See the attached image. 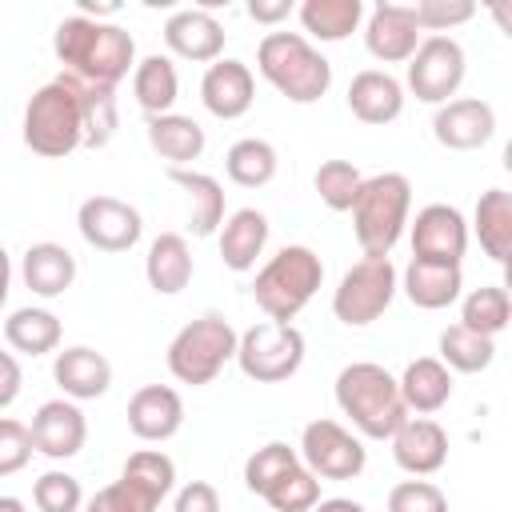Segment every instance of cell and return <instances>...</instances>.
I'll use <instances>...</instances> for the list:
<instances>
[{
  "label": "cell",
  "instance_id": "obj_32",
  "mask_svg": "<svg viewBox=\"0 0 512 512\" xmlns=\"http://www.w3.org/2000/svg\"><path fill=\"white\" fill-rule=\"evenodd\" d=\"M296 16L312 40L340 44L364 24V0H304Z\"/></svg>",
  "mask_w": 512,
  "mask_h": 512
},
{
  "label": "cell",
  "instance_id": "obj_34",
  "mask_svg": "<svg viewBox=\"0 0 512 512\" xmlns=\"http://www.w3.org/2000/svg\"><path fill=\"white\" fill-rule=\"evenodd\" d=\"M72 80H76V76H72ZM76 96H80V128H84V148H104V144L116 136V128H120V104H116V88L76 80Z\"/></svg>",
  "mask_w": 512,
  "mask_h": 512
},
{
  "label": "cell",
  "instance_id": "obj_26",
  "mask_svg": "<svg viewBox=\"0 0 512 512\" xmlns=\"http://www.w3.org/2000/svg\"><path fill=\"white\" fill-rule=\"evenodd\" d=\"M268 244V216L260 208H236L220 224V260L232 272H252Z\"/></svg>",
  "mask_w": 512,
  "mask_h": 512
},
{
  "label": "cell",
  "instance_id": "obj_52",
  "mask_svg": "<svg viewBox=\"0 0 512 512\" xmlns=\"http://www.w3.org/2000/svg\"><path fill=\"white\" fill-rule=\"evenodd\" d=\"M8 292H12V260H8V252L0 244V308L8 304Z\"/></svg>",
  "mask_w": 512,
  "mask_h": 512
},
{
  "label": "cell",
  "instance_id": "obj_14",
  "mask_svg": "<svg viewBox=\"0 0 512 512\" xmlns=\"http://www.w3.org/2000/svg\"><path fill=\"white\" fill-rule=\"evenodd\" d=\"M432 136L448 152H472L484 148L496 136V108L480 96H452L432 116Z\"/></svg>",
  "mask_w": 512,
  "mask_h": 512
},
{
  "label": "cell",
  "instance_id": "obj_27",
  "mask_svg": "<svg viewBox=\"0 0 512 512\" xmlns=\"http://www.w3.org/2000/svg\"><path fill=\"white\" fill-rule=\"evenodd\" d=\"M20 276H24V284H28L36 296L56 300V296H64V292L72 288V280H76V256H72L64 244H56V240L28 244L24 260H20Z\"/></svg>",
  "mask_w": 512,
  "mask_h": 512
},
{
  "label": "cell",
  "instance_id": "obj_12",
  "mask_svg": "<svg viewBox=\"0 0 512 512\" xmlns=\"http://www.w3.org/2000/svg\"><path fill=\"white\" fill-rule=\"evenodd\" d=\"M76 228L96 252H128V248H136L144 220L120 196H88L76 208Z\"/></svg>",
  "mask_w": 512,
  "mask_h": 512
},
{
  "label": "cell",
  "instance_id": "obj_13",
  "mask_svg": "<svg viewBox=\"0 0 512 512\" xmlns=\"http://www.w3.org/2000/svg\"><path fill=\"white\" fill-rule=\"evenodd\" d=\"M412 224V260L460 264L468 252V220L456 204H424Z\"/></svg>",
  "mask_w": 512,
  "mask_h": 512
},
{
  "label": "cell",
  "instance_id": "obj_4",
  "mask_svg": "<svg viewBox=\"0 0 512 512\" xmlns=\"http://www.w3.org/2000/svg\"><path fill=\"white\" fill-rule=\"evenodd\" d=\"M352 232L364 256H392L408 228L412 212V180L404 172H376L364 176L356 200H352Z\"/></svg>",
  "mask_w": 512,
  "mask_h": 512
},
{
  "label": "cell",
  "instance_id": "obj_30",
  "mask_svg": "<svg viewBox=\"0 0 512 512\" xmlns=\"http://www.w3.org/2000/svg\"><path fill=\"white\" fill-rule=\"evenodd\" d=\"M132 100L140 104L144 116L172 112V104L180 100V76H176L172 56L152 52V56L136 60V68H132Z\"/></svg>",
  "mask_w": 512,
  "mask_h": 512
},
{
  "label": "cell",
  "instance_id": "obj_41",
  "mask_svg": "<svg viewBox=\"0 0 512 512\" xmlns=\"http://www.w3.org/2000/svg\"><path fill=\"white\" fill-rule=\"evenodd\" d=\"M264 500L272 512H312L320 504V480L304 464H296L264 492Z\"/></svg>",
  "mask_w": 512,
  "mask_h": 512
},
{
  "label": "cell",
  "instance_id": "obj_47",
  "mask_svg": "<svg viewBox=\"0 0 512 512\" xmlns=\"http://www.w3.org/2000/svg\"><path fill=\"white\" fill-rule=\"evenodd\" d=\"M176 512H220V492L208 484V480H188L176 500H172Z\"/></svg>",
  "mask_w": 512,
  "mask_h": 512
},
{
  "label": "cell",
  "instance_id": "obj_10",
  "mask_svg": "<svg viewBox=\"0 0 512 512\" xmlns=\"http://www.w3.org/2000/svg\"><path fill=\"white\" fill-rule=\"evenodd\" d=\"M300 464L316 480H356L368 464V448L340 420H312L300 432Z\"/></svg>",
  "mask_w": 512,
  "mask_h": 512
},
{
  "label": "cell",
  "instance_id": "obj_8",
  "mask_svg": "<svg viewBox=\"0 0 512 512\" xmlns=\"http://www.w3.org/2000/svg\"><path fill=\"white\" fill-rule=\"evenodd\" d=\"M396 288H400V272L392 256H360L332 292V316L348 328H368L388 312Z\"/></svg>",
  "mask_w": 512,
  "mask_h": 512
},
{
  "label": "cell",
  "instance_id": "obj_46",
  "mask_svg": "<svg viewBox=\"0 0 512 512\" xmlns=\"http://www.w3.org/2000/svg\"><path fill=\"white\" fill-rule=\"evenodd\" d=\"M32 460V432L28 424L0 416V476H16Z\"/></svg>",
  "mask_w": 512,
  "mask_h": 512
},
{
  "label": "cell",
  "instance_id": "obj_50",
  "mask_svg": "<svg viewBox=\"0 0 512 512\" xmlns=\"http://www.w3.org/2000/svg\"><path fill=\"white\" fill-rule=\"evenodd\" d=\"M312 512H368L360 500H348V496H328V500H320Z\"/></svg>",
  "mask_w": 512,
  "mask_h": 512
},
{
  "label": "cell",
  "instance_id": "obj_51",
  "mask_svg": "<svg viewBox=\"0 0 512 512\" xmlns=\"http://www.w3.org/2000/svg\"><path fill=\"white\" fill-rule=\"evenodd\" d=\"M80 16H88V20H112L116 12H120V4H96V0H80V8H76Z\"/></svg>",
  "mask_w": 512,
  "mask_h": 512
},
{
  "label": "cell",
  "instance_id": "obj_15",
  "mask_svg": "<svg viewBox=\"0 0 512 512\" xmlns=\"http://www.w3.org/2000/svg\"><path fill=\"white\" fill-rule=\"evenodd\" d=\"M28 432H32V452H40L48 460H72L88 440V420L76 400L60 396V400H44L36 408Z\"/></svg>",
  "mask_w": 512,
  "mask_h": 512
},
{
  "label": "cell",
  "instance_id": "obj_3",
  "mask_svg": "<svg viewBox=\"0 0 512 512\" xmlns=\"http://www.w3.org/2000/svg\"><path fill=\"white\" fill-rule=\"evenodd\" d=\"M256 68L292 104H316L332 88V64L304 32H264L256 44Z\"/></svg>",
  "mask_w": 512,
  "mask_h": 512
},
{
  "label": "cell",
  "instance_id": "obj_17",
  "mask_svg": "<svg viewBox=\"0 0 512 512\" xmlns=\"http://www.w3.org/2000/svg\"><path fill=\"white\" fill-rule=\"evenodd\" d=\"M392 460L408 476H432L448 464V432L432 416H408L392 432Z\"/></svg>",
  "mask_w": 512,
  "mask_h": 512
},
{
  "label": "cell",
  "instance_id": "obj_37",
  "mask_svg": "<svg viewBox=\"0 0 512 512\" xmlns=\"http://www.w3.org/2000/svg\"><path fill=\"white\" fill-rule=\"evenodd\" d=\"M448 372H484L492 360H496V340L480 336V332H468L464 324H448L440 332V356H436Z\"/></svg>",
  "mask_w": 512,
  "mask_h": 512
},
{
  "label": "cell",
  "instance_id": "obj_18",
  "mask_svg": "<svg viewBox=\"0 0 512 512\" xmlns=\"http://www.w3.org/2000/svg\"><path fill=\"white\" fill-rule=\"evenodd\" d=\"M424 32L416 28L408 4H376L364 20V48L380 64H408Z\"/></svg>",
  "mask_w": 512,
  "mask_h": 512
},
{
  "label": "cell",
  "instance_id": "obj_6",
  "mask_svg": "<svg viewBox=\"0 0 512 512\" xmlns=\"http://www.w3.org/2000/svg\"><path fill=\"white\" fill-rule=\"evenodd\" d=\"M24 144L44 156V160H64L76 148H84V128H80V96L76 80L60 72L56 80L40 84L28 104H24V124H20Z\"/></svg>",
  "mask_w": 512,
  "mask_h": 512
},
{
  "label": "cell",
  "instance_id": "obj_11",
  "mask_svg": "<svg viewBox=\"0 0 512 512\" xmlns=\"http://www.w3.org/2000/svg\"><path fill=\"white\" fill-rule=\"evenodd\" d=\"M468 72V56L452 36H424L408 60V92L424 104H448Z\"/></svg>",
  "mask_w": 512,
  "mask_h": 512
},
{
  "label": "cell",
  "instance_id": "obj_7",
  "mask_svg": "<svg viewBox=\"0 0 512 512\" xmlns=\"http://www.w3.org/2000/svg\"><path fill=\"white\" fill-rule=\"evenodd\" d=\"M236 340L240 332L220 316V312H204L192 324H184L172 344H168V372L180 384L204 388L212 384L228 360H236Z\"/></svg>",
  "mask_w": 512,
  "mask_h": 512
},
{
  "label": "cell",
  "instance_id": "obj_38",
  "mask_svg": "<svg viewBox=\"0 0 512 512\" xmlns=\"http://www.w3.org/2000/svg\"><path fill=\"white\" fill-rule=\"evenodd\" d=\"M300 464V452L296 448H288L284 440H268L264 448H256L248 460H244V488L252 492V496H264L288 468H296Z\"/></svg>",
  "mask_w": 512,
  "mask_h": 512
},
{
  "label": "cell",
  "instance_id": "obj_36",
  "mask_svg": "<svg viewBox=\"0 0 512 512\" xmlns=\"http://www.w3.org/2000/svg\"><path fill=\"white\" fill-rule=\"evenodd\" d=\"M512 320V300L500 284H484V288H472L464 300H460V324L468 332H480L488 340H496Z\"/></svg>",
  "mask_w": 512,
  "mask_h": 512
},
{
  "label": "cell",
  "instance_id": "obj_29",
  "mask_svg": "<svg viewBox=\"0 0 512 512\" xmlns=\"http://www.w3.org/2000/svg\"><path fill=\"white\" fill-rule=\"evenodd\" d=\"M168 180L188 196V228L192 236H212L224 224V184L196 168H168Z\"/></svg>",
  "mask_w": 512,
  "mask_h": 512
},
{
  "label": "cell",
  "instance_id": "obj_21",
  "mask_svg": "<svg viewBox=\"0 0 512 512\" xmlns=\"http://www.w3.org/2000/svg\"><path fill=\"white\" fill-rule=\"evenodd\" d=\"M52 380L68 400H96L112 388V360L88 344H72L64 352H56Z\"/></svg>",
  "mask_w": 512,
  "mask_h": 512
},
{
  "label": "cell",
  "instance_id": "obj_1",
  "mask_svg": "<svg viewBox=\"0 0 512 512\" xmlns=\"http://www.w3.org/2000/svg\"><path fill=\"white\" fill-rule=\"evenodd\" d=\"M52 52L64 64L68 76L84 84L116 88L136 68V40L128 28L112 20H88V16H64L52 32Z\"/></svg>",
  "mask_w": 512,
  "mask_h": 512
},
{
  "label": "cell",
  "instance_id": "obj_35",
  "mask_svg": "<svg viewBox=\"0 0 512 512\" xmlns=\"http://www.w3.org/2000/svg\"><path fill=\"white\" fill-rule=\"evenodd\" d=\"M276 168H280V156L260 136H244V140H236L224 152V172L240 188H264V184H272L276 180Z\"/></svg>",
  "mask_w": 512,
  "mask_h": 512
},
{
  "label": "cell",
  "instance_id": "obj_25",
  "mask_svg": "<svg viewBox=\"0 0 512 512\" xmlns=\"http://www.w3.org/2000/svg\"><path fill=\"white\" fill-rule=\"evenodd\" d=\"M144 132H148V144L160 160H168V168H188L192 160L204 156V128L192 120V116H180V112H164V116H148L144 120Z\"/></svg>",
  "mask_w": 512,
  "mask_h": 512
},
{
  "label": "cell",
  "instance_id": "obj_28",
  "mask_svg": "<svg viewBox=\"0 0 512 512\" xmlns=\"http://www.w3.org/2000/svg\"><path fill=\"white\" fill-rule=\"evenodd\" d=\"M192 248L180 232H160L152 244H148V256H144V276H148V288L156 296H176L188 288L192 280Z\"/></svg>",
  "mask_w": 512,
  "mask_h": 512
},
{
  "label": "cell",
  "instance_id": "obj_48",
  "mask_svg": "<svg viewBox=\"0 0 512 512\" xmlns=\"http://www.w3.org/2000/svg\"><path fill=\"white\" fill-rule=\"evenodd\" d=\"M24 388V372H20V360L12 352H0V412L20 396Z\"/></svg>",
  "mask_w": 512,
  "mask_h": 512
},
{
  "label": "cell",
  "instance_id": "obj_44",
  "mask_svg": "<svg viewBox=\"0 0 512 512\" xmlns=\"http://www.w3.org/2000/svg\"><path fill=\"white\" fill-rule=\"evenodd\" d=\"M156 508H160V500L148 496L140 484H132L124 476L104 484L96 496L84 500V512H156Z\"/></svg>",
  "mask_w": 512,
  "mask_h": 512
},
{
  "label": "cell",
  "instance_id": "obj_39",
  "mask_svg": "<svg viewBox=\"0 0 512 512\" xmlns=\"http://www.w3.org/2000/svg\"><path fill=\"white\" fill-rule=\"evenodd\" d=\"M360 184H364V176H360V168L352 160H324L316 168V176H312L316 196L332 212H348L352 200H356V192H360Z\"/></svg>",
  "mask_w": 512,
  "mask_h": 512
},
{
  "label": "cell",
  "instance_id": "obj_31",
  "mask_svg": "<svg viewBox=\"0 0 512 512\" xmlns=\"http://www.w3.org/2000/svg\"><path fill=\"white\" fill-rule=\"evenodd\" d=\"M472 232L488 260L508 264V256H512V196L504 188L480 192L476 212H472Z\"/></svg>",
  "mask_w": 512,
  "mask_h": 512
},
{
  "label": "cell",
  "instance_id": "obj_45",
  "mask_svg": "<svg viewBox=\"0 0 512 512\" xmlns=\"http://www.w3.org/2000/svg\"><path fill=\"white\" fill-rule=\"evenodd\" d=\"M388 512H448V496L432 480H400L388 492Z\"/></svg>",
  "mask_w": 512,
  "mask_h": 512
},
{
  "label": "cell",
  "instance_id": "obj_5",
  "mask_svg": "<svg viewBox=\"0 0 512 512\" xmlns=\"http://www.w3.org/2000/svg\"><path fill=\"white\" fill-rule=\"evenodd\" d=\"M324 284V260L308 244H284L252 280L256 308L272 324H292Z\"/></svg>",
  "mask_w": 512,
  "mask_h": 512
},
{
  "label": "cell",
  "instance_id": "obj_9",
  "mask_svg": "<svg viewBox=\"0 0 512 512\" xmlns=\"http://www.w3.org/2000/svg\"><path fill=\"white\" fill-rule=\"evenodd\" d=\"M304 332L296 324H252L248 332H240L236 340V364L248 380L256 384H284L300 372L304 364Z\"/></svg>",
  "mask_w": 512,
  "mask_h": 512
},
{
  "label": "cell",
  "instance_id": "obj_2",
  "mask_svg": "<svg viewBox=\"0 0 512 512\" xmlns=\"http://www.w3.org/2000/svg\"><path fill=\"white\" fill-rule=\"evenodd\" d=\"M336 404L364 440H392V432L408 420L396 376L384 364H372V360H356V364L340 368Z\"/></svg>",
  "mask_w": 512,
  "mask_h": 512
},
{
  "label": "cell",
  "instance_id": "obj_16",
  "mask_svg": "<svg viewBox=\"0 0 512 512\" xmlns=\"http://www.w3.org/2000/svg\"><path fill=\"white\" fill-rule=\"evenodd\" d=\"M224 24L208 8H176L164 20V44L172 56L192 64H212L224 56Z\"/></svg>",
  "mask_w": 512,
  "mask_h": 512
},
{
  "label": "cell",
  "instance_id": "obj_40",
  "mask_svg": "<svg viewBox=\"0 0 512 512\" xmlns=\"http://www.w3.org/2000/svg\"><path fill=\"white\" fill-rule=\"evenodd\" d=\"M124 480H132V484H140L148 496H156V500H164L172 488H176V464H172V456H164V452H156V448H140V452H132L128 460H124V472H120Z\"/></svg>",
  "mask_w": 512,
  "mask_h": 512
},
{
  "label": "cell",
  "instance_id": "obj_23",
  "mask_svg": "<svg viewBox=\"0 0 512 512\" xmlns=\"http://www.w3.org/2000/svg\"><path fill=\"white\" fill-rule=\"evenodd\" d=\"M400 288L404 296L424 308V312H440L448 304L460 300L464 292V272L460 264H432V260H408V268L400 272Z\"/></svg>",
  "mask_w": 512,
  "mask_h": 512
},
{
  "label": "cell",
  "instance_id": "obj_53",
  "mask_svg": "<svg viewBox=\"0 0 512 512\" xmlns=\"http://www.w3.org/2000/svg\"><path fill=\"white\" fill-rule=\"evenodd\" d=\"M0 512H28V504L20 496H0Z\"/></svg>",
  "mask_w": 512,
  "mask_h": 512
},
{
  "label": "cell",
  "instance_id": "obj_33",
  "mask_svg": "<svg viewBox=\"0 0 512 512\" xmlns=\"http://www.w3.org/2000/svg\"><path fill=\"white\" fill-rule=\"evenodd\" d=\"M60 336H64L60 316L48 312V308H32L28 304V308H16L4 320V340L20 356H48V352H56L60 348Z\"/></svg>",
  "mask_w": 512,
  "mask_h": 512
},
{
  "label": "cell",
  "instance_id": "obj_49",
  "mask_svg": "<svg viewBox=\"0 0 512 512\" xmlns=\"http://www.w3.org/2000/svg\"><path fill=\"white\" fill-rule=\"evenodd\" d=\"M292 12H296L292 0H252V4H248V16H252L256 24H268V28H276V24L288 20Z\"/></svg>",
  "mask_w": 512,
  "mask_h": 512
},
{
  "label": "cell",
  "instance_id": "obj_24",
  "mask_svg": "<svg viewBox=\"0 0 512 512\" xmlns=\"http://www.w3.org/2000/svg\"><path fill=\"white\" fill-rule=\"evenodd\" d=\"M396 384H400V396H404L408 416H412V412H416V416L440 412V408L452 400V388H456L452 372H448L436 356H416V360H408L404 372L396 376Z\"/></svg>",
  "mask_w": 512,
  "mask_h": 512
},
{
  "label": "cell",
  "instance_id": "obj_42",
  "mask_svg": "<svg viewBox=\"0 0 512 512\" xmlns=\"http://www.w3.org/2000/svg\"><path fill=\"white\" fill-rule=\"evenodd\" d=\"M32 504H36L40 512H80V508H84V488H80V480H76L72 472L52 468V472L36 476V484H32Z\"/></svg>",
  "mask_w": 512,
  "mask_h": 512
},
{
  "label": "cell",
  "instance_id": "obj_22",
  "mask_svg": "<svg viewBox=\"0 0 512 512\" xmlns=\"http://www.w3.org/2000/svg\"><path fill=\"white\" fill-rule=\"evenodd\" d=\"M348 112L360 124H392L404 112V84L384 68H364L348 84Z\"/></svg>",
  "mask_w": 512,
  "mask_h": 512
},
{
  "label": "cell",
  "instance_id": "obj_20",
  "mask_svg": "<svg viewBox=\"0 0 512 512\" xmlns=\"http://www.w3.org/2000/svg\"><path fill=\"white\" fill-rule=\"evenodd\" d=\"M128 428L136 440L160 444L184 428V400L168 384H144L128 400Z\"/></svg>",
  "mask_w": 512,
  "mask_h": 512
},
{
  "label": "cell",
  "instance_id": "obj_43",
  "mask_svg": "<svg viewBox=\"0 0 512 512\" xmlns=\"http://www.w3.org/2000/svg\"><path fill=\"white\" fill-rule=\"evenodd\" d=\"M412 20L420 32H432V36H444L448 28H460L476 16V4L472 0H420V4H408Z\"/></svg>",
  "mask_w": 512,
  "mask_h": 512
},
{
  "label": "cell",
  "instance_id": "obj_19",
  "mask_svg": "<svg viewBox=\"0 0 512 512\" xmlns=\"http://www.w3.org/2000/svg\"><path fill=\"white\" fill-rule=\"evenodd\" d=\"M200 100L216 120H240L256 100V76L244 60H212L200 80Z\"/></svg>",
  "mask_w": 512,
  "mask_h": 512
}]
</instances>
